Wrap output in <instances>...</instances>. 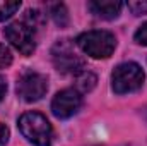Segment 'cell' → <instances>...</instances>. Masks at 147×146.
Instances as JSON below:
<instances>
[{"mask_svg": "<svg viewBox=\"0 0 147 146\" xmlns=\"http://www.w3.org/2000/svg\"><path fill=\"white\" fill-rule=\"evenodd\" d=\"M128 9L135 16L147 14V0H134V2H128Z\"/></svg>", "mask_w": 147, "mask_h": 146, "instance_id": "7c38bea8", "label": "cell"}, {"mask_svg": "<svg viewBox=\"0 0 147 146\" xmlns=\"http://www.w3.org/2000/svg\"><path fill=\"white\" fill-rule=\"evenodd\" d=\"M82 98L75 89H62L55 95L51 102V112L57 119H70L80 108Z\"/></svg>", "mask_w": 147, "mask_h": 146, "instance_id": "52a82bcc", "label": "cell"}, {"mask_svg": "<svg viewBox=\"0 0 147 146\" xmlns=\"http://www.w3.org/2000/svg\"><path fill=\"white\" fill-rule=\"evenodd\" d=\"M51 17H53V21H55L60 28L67 26V23H69V12H67L65 5H63V3L53 5V7H51Z\"/></svg>", "mask_w": 147, "mask_h": 146, "instance_id": "30bf717a", "label": "cell"}, {"mask_svg": "<svg viewBox=\"0 0 147 146\" xmlns=\"http://www.w3.org/2000/svg\"><path fill=\"white\" fill-rule=\"evenodd\" d=\"M46 91H48V79L39 72L28 71L17 81V95L28 103L41 100L46 95Z\"/></svg>", "mask_w": 147, "mask_h": 146, "instance_id": "5b68a950", "label": "cell"}, {"mask_svg": "<svg viewBox=\"0 0 147 146\" xmlns=\"http://www.w3.org/2000/svg\"><path fill=\"white\" fill-rule=\"evenodd\" d=\"M5 38L12 43V46L16 50H19L22 55H33V52L36 50V33L28 26L24 24L22 21L21 23H12L5 28L3 31Z\"/></svg>", "mask_w": 147, "mask_h": 146, "instance_id": "8992f818", "label": "cell"}, {"mask_svg": "<svg viewBox=\"0 0 147 146\" xmlns=\"http://www.w3.org/2000/svg\"><path fill=\"white\" fill-rule=\"evenodd\" d=\"M10 64H12V53H10V50L5 45L0 43V69L9 67Z\"/></svg>", "mask_w": 147, "mask_h": 146, "instance_id": "4fadbf2b", "label": "cell"}, {"mask_svg": "<svg viewBox=\"0 0 147 146\" xmlns=\"http://www.w3.org/2000/svg\"><path fill=\"white\" fill-rule=\"evenodd\" d=\"M79 48L92 59H108L115 52L116 38L110 31H87L77 38Z\"/></svg>", "mask_w": 147, "mask_h": 146, "instance_id": "7a4b0ae2", "label": "cell"}, {"mask_svg": "<svg viewBox=\"0 0 147 146\" xmlns=\"http://www.w3.org/2000/svg\"><path fill=\"white\" fill-rule=\"evenodd\" d=\"M7 139H9V129H7V126L0 124V146L7 145Z\"/></svg>", "mask_w": 147, "mask_h": 146, "instance_id": "9a60e30c", "label": "cell"}, {"mask_svg": "<svg viewBox=\"0 0 147 146\" xmlns=\"http://www.w3.org/2000/svg\"><path fill=\"white\" fill-rule=\"evenodd\" d=\"M98 83V77L89 71H82L80 74H77V79H75V91H80V93H89Z\"/></svg>", "mask_w": 147, "mask_h": 146, "instance_id": "9c48e42d", "label": "cell"}, {"mask_svg": "<svg viewBox=\"0 0 147 146\" xmlns=\"http://www.w3.org/2000/svg\"><path fill=\"white\" fill-rule=\"evenodd\" d=\"M135 41L139 45H146L147 46V23H144L137 31H135Z\"/></svg>", "mask_w": 147, "mask_h": 146, "instance_id": "5bb4252c", "label": "cell"}, {"mask_svg": "<svg viewBox=\"0 0 147 146\" xmlns=\"http://www.w3.org/2000/svg\"><path fill=\"white\" fill-rule=\"evenodd\" d=\"M21 7V2H3L0 0V21H5L9 19L10 16H14Z\"/></svg>", "mask_w": 147, "mask_h": 146, "instance_id": "8fae6325", "label": "cell"}, {"mask_svg": "<svg viewBox=\"0 0 147 146\" xmlns=\"http://www.w3.org/2000/svg\"><path fill=\"white\" fill-rule=\"evenodd\" d=\"M51 60L57 71L63 74H80L84 69V59L77 53L69 40L55 43V46L51 48Z\"/></svg>", "mask_w": 147, "mask_h": 146, "instance_id": "277c9868", "label": "cell"}, {"mask_svg": "<svg viewBox=\"0 0 147 146\" xmlns=\"http://www.w3.org/2000/svg\"><path fill=\"white\" fill-rule=\"evenodd\" d=\"M5 91H7V83H5V79L0 76V102H2L3 96H5Z\"/></svg>", "mask_w": 147, "mask_h": 146, "instance_id": "2e32d148", "label": "cell"}, {"mask_svg": "<svg viewBox=\"0 0 147 146\" xmlns=\"http://www.w3.org/2000/svg\"><path fill=\"white\" fill-rule=\"evenodd\" d=\"M121 7H123V3L118 2V0H94V2H89V10L96 17L108 19V21L118 17Z\"/></svg>", "mask_w": 147, "mask_h": 146, "instance_id": "ba28073f", "label": "cell"}, {"mask_svg": "<svg viewBox=\"0 0 147 146\" xmlns=\"http://www.w3.org/2000/svg\"><path fill=\"white\" fill-rule=\"evenodd\" d=\"M146 79V74L142 71V67L135 62H125L120 64L111 76V83H113V91L116 95H127V93H134L137 89L142 88Z\"/></svg>", "mask_w": 147, "mask_h": 146, "instance_id": "3957f363", "label": "cell"}, {"mask_svg": "<svg viewBox=\"0 0 147 146\" xmlns=\"http://www.w3.org/2000/svg\"><path fill=\"white\" fill-rule=\"evenodd\" d=\"M19 129L22 136L34 146H51L53 129L48 119L39 112H26L19 119Z\"/></svg>", "mask_w": 147, "mask_h": 146, "instance_id": "6da1fadb", "label": "cell"}]
</instances>
